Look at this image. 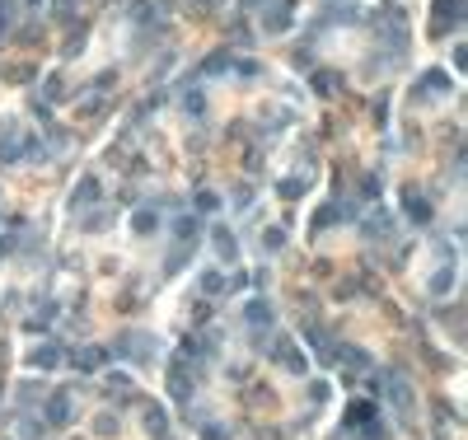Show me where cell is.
Returning <instances> with one entry per match:
<instances>
[{
	"label": "cell",
	"instance_id": "1",
	"mask_svg": "<svg viewBox=\"0 0 468 440\" xmlns=\"http://www.w3.org/2000/svg\"><path fill=\"white\" fill-rule=\"evenodd\" d=\"M277 361H286L290 375H305V356H295V347H290V342H281V347H277Z\"/></svg>",
	"mask_w": 468,
	"mask_h": 440
},
{
	"label": "cell",
	"instance_id": "2",
	"mask_svg": "<svg viewBox=\"0 0 468 440\" xmlns=\"http://www.w3.org/2000/svg\"><path fill=\"white\" fill-rule=\"evenodd\" d=\"M248 323H253V328H267V319H272V310H267V305H262V300H253V305H248Z\"/></svg>",
	"mask_w": 468,
	"mask_h": 440
},
{
	"label": "cell",
	"instance_id": "3",
	"mask_svg": "<svg viewBox=\"0 0 468 440\" xmlns=\"http://www.w3.org/2000/svg\"><path fill=\"white\" fill-rule=\"evenodd\" d=\"M215 253L220 258H234V234L230 230H215Z\"/></svg>",
	"mask_w": 468,
	"mask_h": 440
},
{
	"label": "cell",
	"instance_id": "4",
	"mask_svg": "<svg viewBox=\"0 0 468 440\" xmlns=\"http://www.w3.org/2000/svg\"><path fill=\"white\" fill-rule=\"evenodd\" d=\"M131 230L150 234V230H155V216H150V211H136V216H131Z\"/></svg>",
	"mask_w": 468,
	"mask_h": 440
},
{
	"label": "cell",
	"instance_id": "5",
	"mask_svg": "<svg viewBox=\"0 0 468 440\" xmlns=\"http://www.w3.org/2000/svg\"><path fill=\"white\" fill-rule=\"evenodd\" d=\"M47 413H52V421H66V417H71V398H52Z\"/></svg>",
	"mask_w": 468,
	"mask_h": 440
},
{
	"label": "cell",
	"instance_id": "6",
	"mask_svg": "<svg viewBox=\"0 0 468 440\" xmlns=\"http://www.w3.org/2000/svg\"><path fill=\"white\" fill-rule=\"evenodd\" d=\"M202 286H207L211 295H215V290H225V281H220V272H207V277H202Z\"/></svg>",
	"mask_w": 468,
	"mask_h": 440
},
{
	"label": "cell",
	"instance_id": "7",
	"mask_svg": "<svg viewBox=\"0 0 468 440\" xmlns=\"http://www.w3.org/2000/svg\"><path fill=\"white\" fill-rule=\"evenodd\" d=\"M80 365H84V370H94V365H104V351H84V356H80Z\"/></svg>",
	"mask_w": 468,
	"mask_h": 440
},
{
	"label": "cell",
	"instance_id": "8",
	"mask_svg": "<svg viewBox=\"0 0 468 440\" xmlns=\"http://www.w3.org/2000/svg\"><path fill=\"white\" fill-rule=\"evenodd\" d=\"M421 84H426L431 94H441V89H445V76H426V80H421Z\"/></svg>",
	"mask_w": 468,
	"mask_h": 440
},
{
	"label": "cell",
	"instance_id": "9",
	"mask_svg": "<svg viewBox=\"0 0 468 440\" xmlns=\"http://www.w3.org/2000/svg\"><path fill=\"white\" fill-rule=\"evenodd\" d=\"M5 24H10V0H0V33H5Z\"/></svg>",
	"mask_w": 468,
	"mask_h": 440
},
{
	"label": "cell",
	"instance_id": "10",
	"mask_svg": "<svg viewBox=\"0 0 468 440\" xmlns=\"http://www.w3.org/2000/svg\"><path fill=\"white\" fill-rule=\"evenodd\" d=\"M28 5H43V0H28Z\"/></svg>",
	"mask_w": 468,
	"mask_h": 440
}]
</instances>
